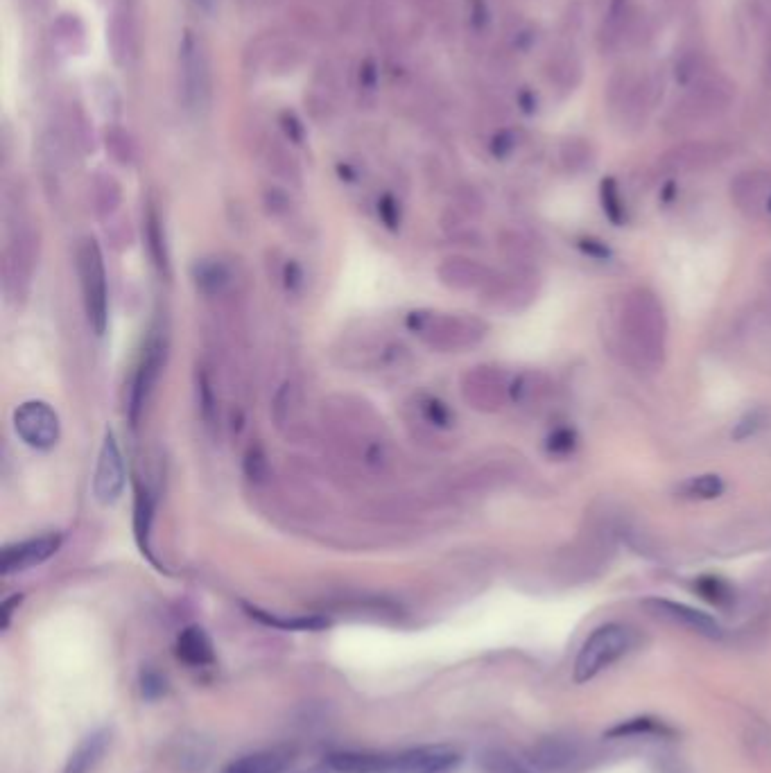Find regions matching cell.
Masks as SVG:
<instances>
[{
  "instance_id": "cell-13",
  "label": "cell",
  "mask_w": 771,
  "mask_h": 773,
  "mask_svg": "<svg viewBox=\"0 0 771 773\" xmlns=\"http://www.w3.org/2000/svg\"><path fill=\"white\" fill-rule=\"evenodd\" d=\"M107 43L118 66H129L138 55V28L129 0H118L107 23Z\"/></svg>"
},
{
  "instance_id": "cell-9",
  "label": "cell",
  "mask_w": 771,
  "mask_h": 773,
  "mask_svg": "<svg viewBox=\"0 0 771 773\" xmlns=\"http://www.w3.org/2000/svg\"><path fill=\"white\" fill-rule=\"evenodd\" d=\"M16 434L37 450H50L59 439V419L53 407L43 401L23 403L14 412Z\"/></svg>"
},
{
  "instance_id": "cell-5",
  "label": "cell",
  "mask_w": 771,
  "mask_h": 773,
  "mask_svg": "<svg viewBox=\"0 0 771 773\" xmlns=\"http://www.w3.org/2000/svg\"><path fill=\"white\" fill-rule=\"evenodd\" d=\"M733 95L735 86L726 80V77L708 75L695 86H690L688 93L683 95V100L677 104V109H674V116H677L683 125L704 123V120L724 114L733 102Z\"/></svg>"
},
{
  "instance_id": "cell-37",
  "label": "cell",
  "mask_w": 771,
  "mask_h": 773,
  "mask_svg": "<svg viewBox=\"0 0 771 773\" xmlns=\"http://www.w3.org/2000/svg\"><path fill=\"white\" fill-rule=\"evenodd\" d=\"M469 23L475 32H482L489 25V7L484 0H469Z\"/></svg>"
},
{
  "instance_id": "cell-8",
  "label": "cell",
  "mask_w": 771,
  "mask_h": 773,
  "mask_svg": "<svg viewBox=\"0 0 771 773\" xmlns=\"http://www.w3.org/2000/svg\"><path fill=\"white\" fill-rule=\"evenodd\" d=\"M459 764L450 746H419L396 755H380L378 773H448Z\"/></svg>"
},
{
  "instance_id": "cell-7",
  "label": "cell",
  "mask_w": 771,
  "mask_h": 773,
  "mask_svg": "<svg viewBox=\"0 0 771 773\" xmlns=\"http://www.w3.org/2000/svg\"><path fill=\"white\" fill-rule=\"evenodd\" d=\"M523 755L532 773H575L588 758L586 746L573 737H545Z\"/></svg>"
},
{
  "instance_id": "cell-21",
  "label": "cell",
  "mask_w": 771,
  "mask_h": 773,
  "mask_svg": "<svg viewBox=\"0 0 771 773\" xmlns=\"http://www.w3.org/2000/svg\"><path fill=\"white\" fill-rule=\"evenodd\" d=\"M290 753L283 749H270L242 755V758L229 762L222 773H283L290 767Z\"/></svg>"
},
{
  "instance_id": "cell-4",
  "label": "cell",
  "mask_w": 771,
  "mask_h": 773,
  "mask_svg": "<svg viewBox=\"0 0 771 773\" xmlns=\"http://www.w3.org/2000/svg\"><path fill=\"white\" fill-rule=\"evenodd\" d=\"M306 62V46L297 37H283L265 32L249 43L245 50V66L251 73L290 75Z\"/></svg>"
},
{
  "instance_id": "cell-10",
  "label": "cell",
  "mask_w": 771,
  "mask_h": 773,
  "mask_svg": "<svg viewBox=\"0 0 771 773\" xmlns=\"http://www.w3.org/2000/svg\"><path fill=\"white\" fill-rule=\"evenodd\" d=\"M367 23L378 43H383L389 52H398L412 39L414 23L405 19L394 0H371Z\"/></svg>"
},
{
  "instance_id": "cell-34",
  "label": "cell",
  "mask_w": 771,
  "mask_h": 773,
  "mask_svg": "<svg viewBox=\"0 0 771 773\" xmlns=\"http://www.w3.org/2000/svg\"><path fill=\"white\" fill-rule=\"evenodd\" d=\"M561 156H563V161H566V165H570V168H579V165H584L588 161L591 150H588V145L584 141H577V138H573V141L563 143Z\"/></svg>"
},
{
  "instance_id": "cell-23",
  "label": "cell",
  "mask_w": 771,
  "mask_h": 773,
  "mask_svg": "<svg viewBox=\"0 0 771 773\" xmlns=\"http://www.w3.org/2000/svg\"><path fill=\"white\" fill-rule=\"evenodd\" d=\"M53 37L57 46L68 55H82L86 50V28L82 19L73 12L59 14L53 23Z\"/></svg>"
},
{
  "instance_id": "cell-22",
  "label": "cell",
  "mask_w": 771,
  "mask_h": 773,
  "mask_svg": "<svg viewBox=\"0 0 771 773\" xmlns=\"http://www.w3.org/2000/svg\"><path fill=\"white\" fill-rule=\"evenodd\" d=\"M674 735H677V731L672 726H667L663 719L649 715L625 719V722L615 724L604 733V737H611V740H625V737H661V740H665V737Z\"/></svg>"
},
{
  "instance_id": "cell-25",
  "label": "cell",
  "mask_w": 771,
  "mask_h": 773,
  "mask_svg": "<svg viewBox=\"0 0 771 773\" xmlns=\"http://www.w3.org/2000/svg\"><path fill=\"white\" fill-rule=\"evenodd\" d=\"M326 767L333 773H378L380 755L342 751L326 758Z\"/></svg>"
},
{
  "instance_id": "cell-18",
  "label": "cell",
  "mask_w": 771,
  "mask_h": 773,
  "mask_svg": "<svg viewBox=\"0 0 771 773\" xmlns=\"http://www.w3.org/2000/svg\"><path fill=\"white\" fill-rule=\"evenodd\" d=\"M288 21L294 30V37L301 41H326L333 32V23L319 12L313 3H294L288 10Z\"/></svg>"
},
{
  "instance_id": "cell-12",
  "label": "cell",
  "mask_w": 771,
  "mask_h": 773,
  "mask_svg": "<svg viewBox=\"0 0 771 773\" xmlns=\"http://www.w3.org/2000/svg\"><path fill=\"white\" fill-rule=\"evenodd\" d=\"M643 606L654 615V618L677 624V627L697 633V636H704L710 640H719L724 636L722 627H719V622L713 618V615L692 609L688 604L672 602V599H647Z\"/></svg>"
},
{
  "instance_id": "cell-6",
  "label": "cell",
  "mask_w": 771,
  "mask_h": 773,
  "mask_svg": "<svg viewBox=\"0 0 771 773\" xmlns=\"http://www.w3.org/2000/svg\"><path fill=\"white\" fill-rule=\"evenodd\" d=\"M77 269H80L82 292L89 319L95 328V333L102 335L107 328V312H109V297H107V272L102 263V254L93 240H86L77 254Z\"/></svg>"
},
{
  "instance_id": "cell-38",
  "label": "cell",
  "mask_w": 771,
  "mask_h": 773,
  "mask_svg": "<svg viewBox=\"0 0 771 773\" xmlns=\"http://www.w3.org/2000/svg\"><path fill=\"white\" fill-rule=\"evenodd\" d=\"M245 468H247V475L251 477V480H261V477H265L267 462H265V455H263L261 448H251L249 450Z\"/></svg>"
},
{
  "instance_id": "cell-29",
  "label": "cell",
  "mask_w": 771,
  "mask_h": 773,
  "mask_svg": "<svg viewBox=\"0 0 771 773\" xmlns=\"http://www.w3.org/2000/svg\"><path fill=\"white\" fill-rule=\"evenodd\" d=\"M674 75H677V82H681L683 86H688L690 89V86H695L710 73L701 52H688V55H683L677 62V66H674Z\"/></svg>"
},
{
  "instance_id": "cell-24",
  "label": "cell",
  "mask_w": 771,
  "mask_h": 773,
  "mask_svg": "<svg viewBox=\"0 0 771 773\" xmlns=\"http://www.w3.org/2000/svg\"><path fill=\"white\" fill-rule=\"evenodd\" d=\"M548 80L554 82L563 91H573L582 80V64L573 52H561L550 57L548 62Z\"/></svg>"
},
{
  "instance_id": "cell-1",
  "label": "cell",
  "mask_w": 771,
  "mask_h": 773,
  "mask_svg": "<svg viewBox=\"0 0 771 773\" xmlns=\"http://www.w3.org/2000/svg\"><path fill=\"white\" fill-rule=\"evenodd\" d=\"M622 346L640 367L654 369L665 353V317L661 303L647 290L629 292L620 310Z\"/></svg>"
},
{
  "instance_id": "cell-35",
  "label": "cell",
  "mask_w": 771,
  "mask_h": 773,
  "mask_svg": "<svg viewBox=\"0 0 771 773\" xmlns=\"http://www.w3.org/2000/svg\"><path fill=\"white\" fill-rule=\"evenodd\" d=\"M697 588H699L701 595H704L706 599H710V602H715V604H724L726 599H729V595H731V590L726 588V584H722V581H719V579L699 581Z\"/></svg>"
},
{
  "instance_id": "cell-16",
  "label": "cell",
  "mask_w": 771,
  "mask_h": 773,
  "mask_svg": "<svg viewBox=\"0 0 771 773\" xmlns=\"http://www.w3.org/2000/svg\"><path fill=\"white\" fill-rule=\"evenodd\" d=\"M722 156L724 147L717 143H683L663 156V165L667 170H701L719 163Z\"/></svg>"
},
{
  "instance_id": "cell-41",
  "label": "cell",
  "mask_w": 771,
  "mask_h": 773,
  "mask_svg": "<svg viewBox=\"0 0 771 773\" xmlns=\"http://www.w3.org/2000/svg\"><path fill=\"white\" fill-rule=\"evenodd\" d=\"M378 211H380V215H383V220L389 224V227H394V224H396V204H394V199L392 197H385L383 202H380Z\"/></svg>"
},
{
  "instance_id": "cell-3",
  "label": "cell",
  "mask_w": 771,
  "mask_h": 773,
  "mask_svg": "<svg viewBox=\"0 0 771 773\" xmlns=\"http://www.w3.org/2000/svg\"><path fill=\"white\" fill-rule=\"evenodd\" d=\"M631 647H634V631L625 627V624L611 622L597 627L591 636L584 640V645L575 658V683L593 681L597 674H602L604 670H609L613 663H618L620 658H625Z\"/></svg>"
},
{
  "instance_id": "cell-40",
  "label": "cell",
  "mask_w": 771,
  "mask_h": 773,
  "mask_svg": "<svg viewBox=\"0 0 771 773\" xmlns=\"http://www.w3.org/2000/svg\"><path fill=\"white\" fill-rule=\"evenodd\" d=\"M276 3V0H238L240 10L242 12H249V14H258L267 10V7H272Z\"/></svg>"
},
{
  "instance_id": "cell-45",
  "label": "cell",
  "mask_w": 771,
  "mask_h": 773,
  "mask_svg": "<svg viewBox=\"0 0 771 773\" xmlns=\"http://www.w3.org/2000/svg\"><path fill=\"white\" fill-rule=\"evenodd\" d=\"M306 3H313V5H326V3H333L335 7L342 3V0H306Z\"/></svg>"
},
{
  "instance_id": "cell-33",
  "label": "cell",
  "mask_w": 771,
  "mask_h": 773,
  "mask_svg": "<svg viewBox=\"0 0 771 773\" xmlns=\"http://www.w3.org/2000/svg\"><path fill=\"white\" fill-rule=\"evenodd\" d=\"M722 491H724V484L717 475L695 477V480H690L686 486H683V493L690 495V498H717Z\"/></svg>"
},
{
  "instance_id": "cell-32",
  "label": "cell",
  "mask_w": 771,
  "mask_h": 773,
  "mask_svg": "<svg viewBox=\"0 0 771 773\" xmlns=\"http://www.w3.org/2000/svg\"><path fill=\"white\" fill-rule=\"evenodd\" d=\"M378 84H380V66L376 59H365L358 68V93L360 98H371L374 100L378 95Z\"/></svg>"
},
{
  "instance_id": "cell-20",
  "label": "cell",
  "mask_w": 771,
  "mask_h": 773,
  "mask_svg": "<svg viewBox=\"0 0 771 773\" xmlns=\"http://www.w3.org/2000/svg\"><path fill=\"white\" fill-rule=\"evenodd\" d=\"M111 744V731L109 728H100V731L84 737L82 744L71 753V758L66 762L64 773H89L95 764L102 760V755Z\"/></svg>"
},
{
  "instance_id": "cell-36",
  "label": "cell",
  "mask_w": 771,
  "mask_h": 773,
  "mask_svg": "<svg viewBox=\"0 0 771 773\" xmlns=\"http://www.w3.org/2000/svg\"><path fill=\"white\" fill-rule=\"evenodd\" d=\"M141 690L145 699H159L166 692V681L163 676L154 670H145L141 676Z\"/></svg>"
},
{
  "instance_id": "cell-42",
  "label": "cell",
  "mask_w": 771,
  "mask_h": 773,
  "mask_svg": "<svg viewBox=\"0 0 771 773\" xmlns=\"http://www.w3.org/2000/svg\"><path fill=\"white\" fill-rule=\"evenodd\" d=\"M428 416H430V419L435 421V423H446V421H448L446 407L441 405V403H437V401H430V405H428Z\"/></svg>"
},
{
  "instance_id": "cell-46",
  "label": "cell",
  "mask_w": 771,
  "mask_h": 773,
  "mask_svg": "<svg viewBox=\"0 0 771 773\" xmlns=\"http://www.w3.org/2000/svg\"><path fill=\"white\" fill-rule=\"evenodd\" d=\"M306 773H333V771L328 769V767H324V769H313V771H306Z\"/></svg>"
},
{
  "instance_id": "cell-31",
  "label": "cell",
  "mask_w": 771,
  "mask_h": 773,
  "mask_svg": "<svg viewBox=\"0 0 771 773\" xmlns=\"http://www.w3.org/2000/svg\"><path fill=\"white\" fill-rule=\"evenodd\" d=\"M107 150L118 163H129L134 156V143L132 136H129L125 129L120 127H109L107 129Z\"/></svg>"
},
{
  "instance_id": "cell-2",
  "label": "cell",
  "mask_w": 771,
  "mask_h": 773,
  "mask_svg": "<svg viewBox=\"0 0 771 773\" xmlns=\"http://www.w3.org/2000/svg\"><path fill=\"white\" fill-rule=\"evenodd\" d=\"M179 95L188 111H204L213 98V68L209 48L195 30H186L179 41Z\"/></svg>"
},
{
  "instance_id": "cell-27",
  "label": "cell",
  "mask_w": 771,
  "mask_h": 773,
  "mask_svg": "<svg viewBox=\"0 0 771 773\" xmlns=\"http://www.w3.org/2000/svg\"><path fill=\"white\" fill-rule=\"evenodd\" d=\"M482 767L487 773H532L525 755L511 751H489L482 758Z\"/></svg>"
},
{
  "instance_id": "cell-15",
  "label": "cell",
  "mask_w": 771,
  "mask_h": 773,
  "mask_svg": "<svg viewBox=\"0 0 771 773\" xmlns=\"http://www.w3.org/2000/svg\"><path fill=\"white\" fill-rule=\"evenodd\" d=\"M161 364H163V344L159 340H152L143 353L141 367H138L134 385H132V398H129V410H132L134 423L138 421V414H141L143 405L147 403V398H150L154 385H157Z\"/></svg>"
},
{
  "instance_id": "cell-30",
  "label": "cell",
  "mask_w": 771,
  "mask_h": 773,
  "mask_svg": "<svg viewBox=\"0 0 771 773\" xmlns=\"http://www.w3.org/2000/svg\"><path fill=\"white\" fill-rule=\"evenodd\" d=\"M195 281L204 292H220L229 281V272L220 263H204L197 267Z\"/></svg>"
},
{
  "instance_id": "cell-43",
  "label": "cell",
  "mask_w": 771,
  "mask_h": 773,
  "mask_svg": "<svg viewBox=\"0 0 771 773\" xmlns=\"http://www.w3.org/2000/svg\"><path fill=\"white\" fill-rule=\"evenodd\" d=\"M19 604H21V597H19V595L12 597V599H7V602L3 604V629L10 627L12 611H14V606H19Z\"/></svg>"
},
{
  "instance_id": "cell-14",
  "label": "cell",
  "mask_w": 771,
  "mask_h": 773,
  "mask_svg": "<svg viewBox=\"0 0 771 773\" xmlns=\"http://www.w3.org/2000/svg\"><path fill=\"white\" fill-rule=\"evenodd\" d=\"M62 545V536L48 534L39 538H30V541L16 543L5 547L3 552V575H14V572H23L30 568H37L41 563H46Z\"/></svg>"
},
{
  "instance_id": "cell-44",
  "label": "cell",
  "mask_w": 771,
  "mask_h": 773,
  "mask_svg": "<svg viewBox=\"0 0 771 773\" xmlns=\"http://www.w3.org/2000/svg\"><path fill=\"white\" fill-rule=\"evenodd\" d=\"M193 3L199 7V10H204V12H209V14H211V12L218 10L222 0H193Z\"/></svg>"
},
{
  "instance_id": "cell-17",
  "label": "cell",
  "mask_w": 771,
  "mask_h": 773,
  "mask_svg": "<svg viewBox=\"0 0 771 773\" xmlns=\"http://www.w3.org/2000/svg\"><path fill=\"white\" fill-rule=\"evenodd\" d=\"M733 197L749 213H771V175L769 172H747L733 184Z\"/></svg>"
},
{
  "instance_id": "cell-28",
  "label": "cell",
  "mask_w": 771,
  "mask_h": 773,
  "mask_svg": "<svg viewBox=\"0 0 771 773\" xmlns=\"http://www.w3.org/2000/svg\"><path fill=\"white\" fill-rule=\"evenodd\" d=\"M247 611H249L251 618L261 620L263 624H270V627L285 629V631H319V629L328 627V620H324V618H276V615H272V613L251 609V606H247Z\"/></svg>"
},
{
  "instance_id": "cell-26",
  "label": "cell",
  "mask_w": 771,
  "mask_h": 773,
  "mask_svg": "<svg viewBox=\"0 0 771 773\" xmlns=\"http://www.w3.org/2000/svg\"><path fill=\"white\" fill-rule=\"evenodd\" d=\"M313 89L331 95L333 100L342 98V93L346 91V73L342 64H337L335 59H322L315 68Z\"/></svg>"
},
{
  "instance_id": "cell-19",
  "label": "cell",
  "mask_w": 771,
  "mask_h": 773,
  "mask_svg": "<svg viewBox=\"0 0 771 773\" xmlns=\"http://www.w3.org/2000/svg\"><path fill=\"white\" fill-rule=\"evenodd\" d=\"M175 654L190 667H209L215 663L213 642L202 627H188L179 633Z\"/></svg>"
},
{
  "instance_id": "cell-39",
  "label": "cell",
  "mask_w": 771,
  "mask_h": 773,
  "mask_svg": "<svg viewBox=\"0 0 771 773\" xmlns=\"http://www.w3.org/2000/svg\"><path fill=\"white\" fill-rule=\"evenodd\" d=\"M281 123H283V129H285V132H288L290 138H294V141H301V138H303V125L299 123L297 116L288 114V111H285V114L281 116Z\"/></svg>"
},
{
  "instance_id": "cell-11",
  "label": "cell",
  "mask_w": 771,
  "mask_h": 773,
  "mask_svg": "<svg viewBox=\"0 0 771 773\" xmlns=\"http://www.w3.org/2000/svg\"><path fill=\"white\" fill-rule=\"evenodd\" d=\"M125 491V462L114 432H107L93 477V493L102 505H114Z\"/></svg>"
}]
</instances>
